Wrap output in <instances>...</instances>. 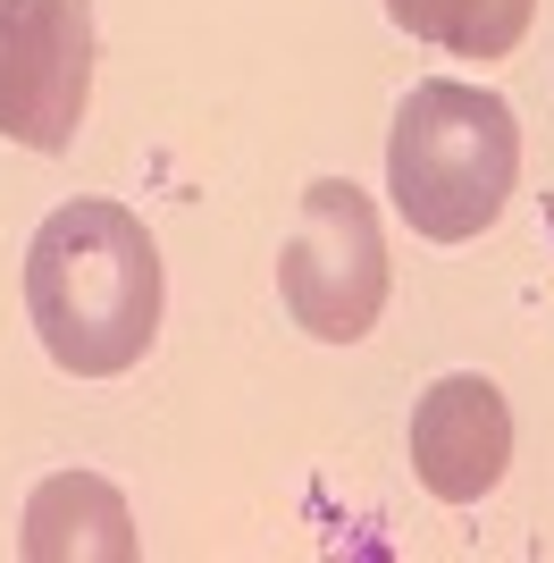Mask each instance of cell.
I'll return each mask as SVG.
<instances>
[{"mask_svg": "<svg viewBox=\"0 0 554 563\" xmlns=\"http://www.w3.org/2000/svg\"><path fill=\"white\" fill-rule=\"evenodd\" d=\"M25 311L59 371L118 378L160 336V253L126 202H59L25 244Z\"/></svg>", "mask_w": 554, "mask_h": 563, "instance_id": "1", "label": "cell"}, {"mask_svg": "<svg viewBox=\"0 0 554 563\" xmlns=\"http://www.w3.org/2000/svg\"><path fill=\"white\" fill-rule=\"evenodd\" d=\"M512 186H521V126L512 101L487 85H454L429 76L403 93L387 135V194L429 244H470L505 219Z\"/></svg>", "mask_w": 554, "mask_h": 563, "instance_id": "2", "label": "cell"}, {"mask_svg": "<svg viewBox=\"0 0 554 563\" xmlns=\"http://www.w3.org/2000/svg\"><path fill=\"white\" fill-rule=\"evenodd\" d=\"M277 295L295 311L302 336L320 345H353V336L378 329L387 311V235H378V211L353 177H320L302 186L295 235L277 253Z\"/></svg>", "mask_w": 554, "mask_h": 563, "instance_id": "3", "label": "cell"}, {"mask_svg": "<svg viewBox=\"0 0 554 563\" xmlns=\"http://www.w3.org/2000/svg\"><path fill=\"white\" fill-rule=\"evenodd\" d=\"M505 463H512V412L496 378L454 371L412 404V471L437 505H479L505 479Z\"/></svg>", "mask_w": 554, "mask_h": 563, "instance_id": "5", "label": "cell"}, {"mask_svg": "<svg viewBox=\"0 0 554 563\" xmlns=\"http://www.w3.org/2000/svg\"><path fill=\"white\" fill-rule=\"evenodd\" d=\"M92 101L85 0H0V135L25 152H68Z\"/></svg>", "mask_w": 554, "mask_h": 563, "instance_id": "4", "label": "cell"}, {"mask_svg": "<svg viewBox=\"0 0 554 563\" xmlns=\"http://www.w3.org/2000/svg\"><path fill=\"white\" fill-rule=\"evenodd\" d=\"M25 563H135V514L110 479L92 471H59L25 496Z\"/></svg>", "mask_w": 554, "mask_h": 563, "instance_id": "6", "label": "cell"}, {"mask_svg": "<svg viewBox=\"0 0 554 563\" xmlns=\"http://www.w3.org/2000/svg\"><path fill=\"white\" fill-rule=\"evenodd\" d=\"M387 18L412 43H437L454 59H505V51H521L538 0H387Z\"/></svg>", "mask_w": 554, "mask_h": 563, "instance_id": "7", "label": "cell"}]
</instances>
